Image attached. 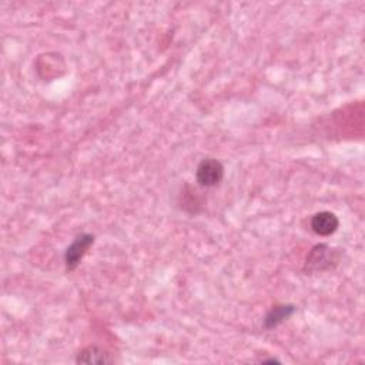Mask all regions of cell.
I'll list each match as a JSON object with an SVG mask.
<instances>
[{
	"label": "cell",
	"mask_w": 365,
	"mask_h": 365,
	"mask_svg": "<svg viewBox=\"0 0 365 365\" xmlns=\"http://www.w3.org/2000/svg\"><path fill=\"white\" fill-rule=\"evenodd\" d=\"M340 226L339 217L331 211H320L313 216L311 218V229L316 234L327 237L336 232Z\"/></svg>",
	"instance_id": "obj_4"
},
{
	"label": "cell",
	"mask_w": 365,
	"mask_h": 365,
	"mask_svg": "<svg viewBox=\"0 0 365 365\" xmlns=\"http://www.w3.org/2000/svg\"><path fill=\"white\" fill-rule=\"evenodd\" d=\"M295 313V307L290 304H282V305H275L268 311V314L264 318V327L267 330L275 328L286 320H289L293 314Z\"/></svg>",
	"instance_id": "obj_6"
},
{
	"label": "cell",
	"mask_w": 365,
	"mask_h": 365,
	"mask_svg": "<svg viewBox=\"0 0 365 365\" xmlns=\"http://www.w3.org/2000/svg\"><path fill=\"white\" fill-rule=\"evenodd\" d=\"M95 236L93 234H80L74 238V241L67 247L65 252V263L69 271H73L86 254L88 250L93 245Z\"/></svg>",
	"instance_id": "obj_3"
},
{
	"label": "cell",
	"mask_w": 365,
	"mask_h": 365,
	"mask_svg": "<svg viewBox=\"0 0 365 365\" xmlns=\"http://www.w3.org/2000/svg\"><path fill=\"white\" fill-rule=\"evenodd\" d=\"M76 362L77 364H100V365H103V364H113L115 358L111 357L110 352H107L103 348L88 347L77 354Z\"/></svg>",
	"instance_id": "obj_5"
},
{
	"label": "cell",
	"mask_w": 365,
	"mask_h": 365,
	"mask_svg": "<svg viewBox=\"0 0 365 365\" xmlns=\"http://www.w3.org/2000/svg\"><path fill=\"white\" fill-rule=\"evenodd\" d=\"M195 177L203 187H216L224 177V167L217 159H204L195 170Z\"/></svg>",
	"instance_id": "obj_2"
},
{
	"label": "cell",
	"mask_w": 365,
	"mask_h": 365,
	"mask_svg": "<svg viewBox=\"0 0 365 365\" xmlns=\"http://www.w3.org/2000/svg\"><path fill=\"white\" fill-rule=\"evenodd\" d=\"M340 263V252L330 245L318 244L316 245L310 254L307 256L304 270L307 273H321L334 268Z\"/></svg>",
	"instance_id": "obj_1"
}]
</instances>
